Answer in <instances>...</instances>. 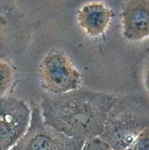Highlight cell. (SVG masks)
<instances>
[{"label":"cell","instance_id":"obj_1","mask_svg":"<svg viewBox=\"0 0 149 150\" xmlns=\"http://www.w3.org/2000/svg\"><path fill=\"white\" fill-rule=\"evenodd\" d=\"M117 96L86 89L46 94L40 106L45 123L81 142L99 138Z\"/></svg>","mask_w":149,"mask_h":150},{"label":"cell","instance_id":"obj_2","mask_svg":"<svg viewBox=\"0 0 149 150\" xmlns=\"http://www.w3.org/2000/svg\"><path fill=\"white\" fill-rule=\"evenodd\" d=\"M149 126V104L134 96L117 97L100 139L113 150H126Z\"/></svg>","mask_w":149,"mask_h":150},{"label":"cell","instance_id":"obj_3","mask_svg":"<svg viewBox=\"0 0 149 150\" xmlns=\"http://www.w3.org/2000/svg\"><path fill=\"white\" fill-rule=\"evenodd\" d=\"M83 144L47 125L40 106L32 103L29 126L11 150H82Z\"/></svg>","mask_w":149,"mask_h":150},{"label":"cell","instance_id":"obj_4","mask_svg":"<svg viewBox=\"0 0 149 150\" xmlns=\"http://www.w3.org/2000/svg\"><path fill=\"white\" fill-rule=\"evenodd\" d=\"M39 77L41 87L49 95H59L81 87V74L61 52L47 54L40 62Z\"/></svg>","mask_w":149,"mask_h":150},{"label":"cell","instance_id":"obj_5","mask_svg":"<svg viewBox=\"0 0 149 150\" xmlns=\"http://www.w3.org/2000/svg\"><path fill=\"white\" fill-rule=\"evenodd\" d=\"M31 119L27 104L15 98H0V150H11L25 133Z\"/></svg>","mask_w":149,"mask_h":150},{"label":"cell","instance_id":"obj_6","mask_svg":"<svg viewBox=\"0 0 149 150\" xmlns=\"http://www.w3.org/2000/svg\"><path fill=\"white\" fill-rule=\"evenodd\" d=\"M126 33L140 39L149 35V4L144 1L133 3L125 14Z\"/></svg>","mask_w":149,"mask_h":150},{"label":"cell","instance_id":"obj_7","mask_svg":"<svg viewBox=\"0 0 149 150\" xmlns=\"http://www.w3.org/2000/svg\"><path fill=\"white\" fill-rule=\"evenodd\" d=\"M110 19L107 8L101 4H90L83 8L80 21L83 28L91 34H99L106 28Z\"/></svg>","mask_w":149,"mask_h":150},{"label":"cell","instance_id":"obj_8","mask_svg":"<svg viewBox=\"0 0 149 150\" xmlns=\"http://www.w3.org/2000/svg\"><path fill=\"white\" fill-rule=\"evenodd\" d=\"M14 82V75L11 66L0 60V98H5Z\"/></svg>","mask_w":149,"mask_h":150},{"label":"cell","instance_id":"obj_9","mask_svg":"<svg viewBox=\"0 0 149 150\" xmlns=\"http://www.w3.org/2000/svg\"><path fill=\"white\" fill-rule=\"evenodd\" d=\"M126 150H149V126L139 134Z\"/></svg>","mask_w":149,"mask_h":150},{"label":"cell","instance_id":"obj_10","mask_svg":"<svg viewBox=\"0 0 149 150\" xmlns=\"http://www.w3.org/2000/svg\"><path fill=\"white\" fill-rule=\"evenodd\" d=\"M82 150H113L100 138H95L84 142Z\"/></svg>","mask_w":149,"mask_h":150}]
</instances>
